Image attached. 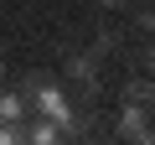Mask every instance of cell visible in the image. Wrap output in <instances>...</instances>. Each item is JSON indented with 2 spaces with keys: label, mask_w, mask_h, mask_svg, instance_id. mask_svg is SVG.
Returning <instances> with one entry per match:
<instances>
[{
  "label": "cell",
  "mask_w": 155,
  "mask_h": 145,
  "mask_svg": "<svg viewBox=\"0 0 155 145\" xmlns=\"http://www.w3.org/2000/svg\"><path fill=\"white\" fill-rule=\"evenodd\" d=\"M150 93H155L150 78H129V83H124V99H129V104H150Z\"/></svg>",
  "instance_id": "obj_4"
},
{
  "label": "cell",
  "mask_w": 155,
  "mask_h": 145,
  "mask_svg": "<svg viewBox=\"0 0 155 145\" xmlns=\"http://www.w3.org/2000/svg\"><path fill=\"white\" fill-rule=\"evenodd\" d=\"M26 114H31V104L21 93H0V119H26Z\"/></svg>",
  "instance_id": "obj_3"
},
{
  "label": "cell",
  "mask_w": 155,
  "mask_h": 145,
  "mask_svg": "<svg viewBox=\"0 0 155 145\" xmlns=\"http://www.w3.org/2000/svg\"><path fill=\"white\" fill-rule=\"evenodd\" d=\"M26 140H36V145H52V140H62V130H57L52 119H41V124H31V130H26Z\"/></svg>",
  "instance_id": "obj_5"
},
{
  "label": "cell",
  "mask_w": 155,
  "mask_h": 145,
  "mask_svg": "<svg viewBox=\"0 0 155 145\" xmlns=\"http://www.w3.org/2000/svg\"><path fill=\"white\" fill-rule=\"evenodd\" d=\"M98 52H67L62 57V83L78 88V104H93L98 99Z\"/></svg>",
  "instance_id": "obj_1"
},
{
  "label": "cell",
  "mask_w": 155,
  "mask_h": 145,
  "mask_svg": "<svg viewBox=\"0 0 155 145\" xmlns=\"http://www.w3.org/2000/svg\"><path fill=\"white\" fill-rule=\"evenodd\" d=\"M93 52H98V57H109V52H119V31H98V42H93Z\"/></svg>",
  "instance_id": "obj_6"
},
{
  "label": "cell",
  "mask_w": 155,
  "mask_h": 145,
  "mask_svg": "<svg viewBox=\"0 0 155 145\" xmlns=\"http://www.w3.org/2000/svg\"><path fill=\"white\" fill-rule=\"evenodd\" d=\"M145 67H150V72H155V42H150V52H145Z\"/></svg>",
  "instance_id": "obj_9"
},
{
  "label": "cell",
  "mask_w": 155,
  "mask_h": 145,
  "mask_svg": "<svg viewBox=\"0 0 155 145\" xmlns=\"http://www.w3.org/2000/svg\"><path fill=\"white\" fill-rule=\"evenodd\" d=\"M119 135H124V140H155V130H150V104H129V99H124V109H119Z\"/></svg>",
  "instance_id": "obj_2"
},
{
  "label": "cell",
  "mask_w": 155,
  "mask_h": 145,
  "mask_svg": "<svg viewBox=\"0 0 155 145\" xmlns=\"http://www.w3.org/2000/svg\"><path fill=\"white\" fill-rule=\"evenodd\" d=\"M150 109H155V93H150Z\"/></svg>",
  "instance_id": "obj_10"
},
{
  "label": "cell",
  "mask_w": 155,
  "mask_h": 145,
  "mask_svg": "<svg viewBox=\"0 0 155 145\" xmlns=\"http://www.w3.org/2000/svg\"><path fill=\"white\" fill-rule=\"evenodd\" d=\"M134 26H140V31H155V11H140V16H134Z\"/></svg>",
  "instance_id": "obj_7"
},
{
  "label": "cell",
  "mask_w": 155,
  "mask_h": 145,
  "mask_svg": "<svg viewBox=\"0 0 155 145\" xmlns=\"http://www.w3.org/2000/svg\"><path fill=\"white\" fill-rule=\"evenodd\" d=\"M98 5H104V11H119V5H129V0H98Z\"/></svg>",
  "instance_id": "obj_8"
}]
</instances>
